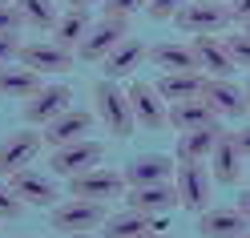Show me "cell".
Listing matches in <instances>:
<instances>
[{"mask_svg":"<svg viewBox=\"0 0 250 238\" xmlns=\"http://www.w3.org/2000/svg\"><path fill=\"white\" fill-rule=\"evenodd\" d=\"M178 162L166 153H142L125 166V182L129 186H158V182H174Z\"/></svg>","mask_w":250,"mask_h":238,"instance_id":"18","label":"cell"},{"mask_svg":"<svg viewBox=\"0 0 250 238\" xmlns=\"http://www.w3.org/2000/svg\"><path fill=\"white\" fill-rule=\"evenodd\" d=\"M21 61L28 69L44 73H69L73 69V49H61L57 41H33V44H21Z\"/></svg>","mask_w":250,"mask_h":238,"instance_id":"16","label":"cell"},{"mask_svg":"<svg viewBox=\"0 0 250 238\" xmlns=\"http://www.w3.org/2000/svg\"><path fill=\"white\" fill-rule=\"evenodd\" d=\"M93 105H97V121L113 137H133L137 117H133V105H129V89H121L117 81L105 77V81H97V89H93Z\"/></svg>","mask_w":250,"mask_h":238,"instance_id":"1","label":"cell"},{"mask_svg":"<svg viewBox=\"0 0 250 238\" xmlns=\"http://www.w3.org/2000/svg\"><path fill=\"white\" fill-rule=\"evenodd\" d=\"M198 230L202 238H238L250 230V218L238 210V206H206V210L198 214Z\"/></svg>","mask_w":250,"mask_h":238,"instance_id":"14","label":"cell"},{"mask_svg":"<svg viewBox=\"0 0 250 238\" xmlns=\"http://www.w3.org/2000/svg\"><path fill=\"white\" fill-rule=\"evenodd\" d=\"M146 57H149V49H146L142 41H137V37H125L117 49L101 61V69H105V77H109V81H125V77H133V69L142 65Z\"/></svg>","mask_w":250,"mask_h":238,"instance_id":"21","label":"cell"},{"mask_svg":"<svg viewBox=\"0 0 250 238\" xmlns=\"http://www.w3.org/2000/svg\"><path fill=\"white\" fill-rule=\"evenodd\" d=\"M182 4L186 0H149V21H174L178 12H182Z\"/></svg>","mask_w":250,"mask_h":238,"instance_id":"31","label":"cell"},{"mask_svg":"<svg viewBox=\"0 0 250 238\" xmlns=\"http://www.w3.org/2000/svg\"><path fill=\"white\" fill-rule=\"evenodd\" d=\"M21 210H24V202L12 194V186H8V178H4V182H0V222L21 218Z\"/></svg>","mask_w":250,"mask_h":238,"instance_id":"30","label":"cell"},{"mask_svg":"<svg viewBox=\"0 0 250 238\" xmlns=\"http://www.w3.org/2000/svg\"><path fill=\"white\" fill-rule=\"evenodd\" d=\"M230 21L250 24V0H230Z\"/></svg>","mask_w":250,"mask_h":238,"instance_id":"35","label":"cell"},{"mask_svg":"<svg viewBox=\"0 0 250 238\" xmlns=\"http://www.w3.org/2000/svg\"><path fill=\"white\" fill-rule=\"evenodd\" d=\"M234 206H238V210L250 218V190H246V194H238V202H234Z\"/></svg>","mask_w":250,"mask_h":238,"instance_id":"37","label":"cell"},{"mask_svg":"<svg viewBox=\"0 0 250 238\" xmlns=\"http://www.w3.org/2000/svg\"><path fill=\"white\" fill-rule=\"evenodd\" d=\"M242 166H246V153L238 150V137L234 133H218L214 141V153H210V173H214V182L218 186H234L242 178Z\"/></svg>","mask_w":250,"mask_h":238,"instance_id":"12","label":"cell"},{"mask_svg":"<svg viewBox=\"0 0 250 238\" xmlns=\"http://www.w3.org/2000/svg\"><path fill=\"white\" fill-rule=\"evenodd\" d=\"M129 105H133V117H137L142 130H149V133L169 130V101L158 93V85L133 81V85H129Z\"/></svg>","mask_w":250,"mask_h":238,"instance_id":"7","label":"cell"},{"mask_svg":"<svg viewBox=\"0 0 250 238\" xmlns=\"http://www.w3.org/2000/svg\"><path fill=\"white\" fill-rule=\"evenodd\" d=\"M218 125L210 130H190V133H178V150H174V162H210L214 153V141H218Z\"/></svg>","mask_w":250,"mask_h":238,"instance_id":"25","label":"cell"},{"mask_svg":"<svg viewBox=\"0 0 250 238\" xmlns=\"http://www.w3.org/2000/svg\"><path fill=\"white\" fill-rule=\"evenodd\" d=\"M0 4H12V0H0Z\"/></svg>","mask_w":250,"mask_h":238,"instance_id":"44","label":"cell"},{"mask_svg":"<svg viewBox=\"0 0 250 238\" xmlns=\"http://www.w3.org/2000/svg\"><path fill=\"white\" fill-rule=\"evenodd\" d=\"M12 4L21 8V17H24V24H33V28H41V33H53V24H57V4L53 0H12Z\"/></svg>","mask_w":250,"mask_h":238,"instance_id":"28","label":"cell"},{"mask_svg":"<svg viewBox=\"0 0 250 238\" xmlns=\"http://www.w3.org/2000/svg\"><path fill=\"white\" fill-rule=\"evenodd\" d=\"M202 97L210 101V109L218 117H242L250 101H246V89H238L230 77H206V93Z\"/></svg>","mask_w":250,"mask_h":238,"instance_id":"17","label":"cell"},{"mask_svg":"<svg viewBox=\"0 0 250 238\" xmlns=\"http://www.w3.org/2000/svg\"><path fill=\"white\" fill-rule=\"evenodd\" d=\"M190 44H194L198 69L206 77H230L234 69H238L234 57H230V49H226V41H222V33H218V37H194Z\"/></svg>","mask_w":250,"mask_h":238,"instance_id":"19","label":"cell"},{"mask_svg":"<svg viewBox=\"0 0 250 238\" xmlns=\"http://www.w3.org/2000/svg\"><path fill=\"white\" fill-rule=\"evenodd\" d=\"M218 4H230V0H218Z\"/></svg>","mask_w":250,"mask_h":238,"instance_id":"43","label":"cell"},{"mask_svg":"<svg viewBox=\"0 0 250 238\" xmlns=\"http://www.w3.org/2000/svg\"><path fill=\"white\" fill-rule=\"evenodd\" d=\"M146 238H169V234H162V230H149V234H146Z\"/></svg>","mask_w":250,"mask_h":238,"instance_id":"39","label":"cell"},{"mask_svg":"<svg viewBox=\"0 0 250 238\" xmlns=\"http://www.w3.org/2000/svg\"><path fill=\"white\" fill-rule=\"evenodd\" d=\"M149 61H153L162 73H202V69H198V57H194V44H178V41L153 44V49H149Z\"/></svg>","mask_w":250,"mask_h":238,"instance_id":"23","label":"cell"},{"mask_svg":"<svg viewBox=\"0 0 250 238\" xmlns=\"http://www.w3.org/2000/svg\"><path fill=\"white\" fill-rule=\"evenodd\" d=\"M174 24L182 33H190V37H218L230 24V4H218V0H186L182 12L174 17Z\"/></svg>","mask_w":250,"mask_h":238,"instance_id":"2","label":"cell"},{"mask_svg":"<svg viewBox=\"0 0 250 238\" xmlns=\"http://www.w3.org/2000/svg\"><path fill=\"white\" fill-rule=\"evenodd\" d=\"M105 202H93V198H65L53 206V230L61 234H85V230H97L105 226Z\"/></svg>","mask_w":250,"mask_h":238,"instance_id":"3","label":"cell"},{"mask_svg":"<svg viewBox=\"0 0 250 238\" xmlns=\"http://www.w3.org/2000/svg\"><path fill=\"white\" fill-rule=\"evenodd\" d=\"M125 202H129L133 210L149 214V218H162V214H169V210H178V190H174V182L129 186V190H125Z\"/></svg>","mask_w":250,"mask_h":238,"instance_id":"15","label":"cell"},{"mask_svg":"<svg viewBox=\"0 0 250 238\" xmlns=\"http://www.w3.org/2000/svg\"><path fill=\"white\" fill-rule=\"evenodd\" d=\"M149 230H153V218L129 206V210L105 218V234H101V238H146Z\"/></svg>","mask_w":250,"mask_h":238,"instance_id":"27","label":"cell"},{"mask_svg":"<svg viewBox=\"0 0 250 238\" xmlns=\"http://www.w3.org/2000/svg\"><path fill=\"white\" fill-rule=\"evenodd\" d=\"M222 41H226V49L234 57V65L250 69V28H246V33H222Z\"/></svg>","mask_w":250,"mask_h":238,"instance_id":"29","label":"cell"},{"mask_svg":"<svg viewBox=\"0 0 250 238\" xmlns=\"http://www.w3.org/2000/svg\"><path fill=\"white\" fill-rule=\"evenodd\" d=\"M125 190H129L125 173L105 170V166H93V170H85V173H77V178H69V194H73V198L113 202V198H125Z\"/></svg>","mask_w":250,"mask_h":238,"instance_id":"6","label":"cell"},{"mask_svg":"<svg viewBox=\"0 0 250 238\" xmlns=\"http://www.w3.org/2000/svg\"><path fill=\"white\" fill-rule=\"evenodd\" d=\"M12 61H21V41L17 37H0V69L12 65Z\"/></svg>","mask_w":250,"mask_h":238,"instance_id":"34","label":"cell"},{"mask_svg":"<svg viewBox=\"0 0 250 238\" xmlns=\"http://www.w3.org/2000/svg\"><path fill=\"white\" fill-rule=\"evenodd\" d=\"M44 150V133H37V125H24V130L8 133L0 141V173H17L24 166H33V157Z\"/></svg>","mask_w":250,"mask_h":238,"instance_id":"9","label":"cell"},{"mask_svg":"<svg viewBox=\"0 0 250 238\" xmlns=\"http://www.w3.org/2000/svg\"><path fill=\"white\" fill-rule=\"evenodd\" d=\"M125 37H129V17H109V12H105V17L93 21V28L85 33L77 57H81V61H97V65H101V61L113 53Z\"/></svg>","mask_w":250,"mask_h":238,"instance_id":"5","label":"cell"},{"mask_svg":"<svg viewBox=\"0 0 250 238\" xmlns=\"http://www.w3.org/2000/svg\"><path fill=\"white\" fill-rule=\"evenodd\" d=\"M101 157H105V146H101V141H93V137L73 141V146L53 150V173H61V178H77V173L101 166Z\"/></svg>","mask_w":250,"mask_h":238,"instance_id":"10","label":"cell"},{"mask_svg":"<svg viewBox=\"0 0 250 238\" xmlns=\"http://www.w3.org/2000/svg\"><path fill=\"white\" fill-rule=\"evenodd\" d=\"M65 238H97V234H89V230H85V234H65Z\"/></svg>","mask_w":250,"mask_h":238,"instance_id":"40","label":"cell"},{"mask_svg":"<svg viewBox=\"0 0 250 238\" xmlns=\"http://www.w3.org/2000/svg\"><path fill=\"white\" fill-rule=\"evenodd\" d=\"M24 24L17 4H0V37H17V28Z\"/></svg>","mask_w":250,"mask_h":238,"instance_id":"32","label":"cell"},{"mask_svg":"<svg viewBox=\"0 0 250 238\" xmlns=\"http://www.w3.org/2000/svg\"><path fill=\"white\" fill-rule=\"evenodd\" d=\"M246 101H250V77H246Z\"/></svg>","mask_w":250,"mask_h":238,"instance_id":"41","label":"cell"},{"mask_svg":"<svg viewBox=\"0 0 250 238\" xmlns=\"http://www.w3.org/2000/svg\"><path fill=\"white\" fill-rule=\"evenodd\" d=\"M149 8V0H105V12L109 17H133V12Z\"/></svg>","mask_w":250,"mask_h":238,"instance_id":"33","label":"cell"},{"mask_svg":"<svg viewBox=\"0 0 250 238\" xmlns=\"http://www.w3.org/2000/svg\"><path fill=\"white\" fill-rule=\"evenodd\" d=\"M234 137H238V150L250 157V125H246V130H238V133H234Z\"/></svg>","mask_w":250,"mask_h":238,"instance_id":"36","label":"cell"},{"mask_svg":"<svg viewBox=\"0 0 250 238\" xmlns=\"http://www.w3.org/2000/svg\"><path fill=\"white\" fill-rule=\"evenodd\" d=\"M89 28H93L89 8H69V12H61L57 24H53V41L61 44V49H81V41H85Z\"/></svg>","mask_w":250,"mask_h":238,"instance_id":"26","label":"cell"},{"mask_svg":"<svg viewBox=\"0 0 250 238\" xmlns=\"http://www.w3.org/2000/svg\"><path fill=\"white\" fill-rule=\"evenodd\" d=\"M93 4H105V0H69V8H93Z\"/></svg>","mask_w":250,"mask_h":238,"instance_id":"38","label":"cell"},{"mask_svg":"<svg viewBox=\"0 0 250 238\" xmlns=\"http://www.w3.org/2000/svg\"><path fill=\"white\" fill-rule=\"evenodd\" d=\"M93 121H97V113H89V109H69V113L44 125V146L61 150V146H73V141H85L93 133Z\"/></svg>","mask_w":250,"mask_h":238,"instance_id":"11","label":"cell"},{"mask_svg":"<svg viewBox=\"0 0 250 238\" xmlns=\"http://www.w3.org/2000/svg\"><path fill=\"white\" fill-rule=\"evenodd\" d=\"M73 109V89L69 85H41L33 97L24 101V121L44 130L49 121H57L61 113H69Z\"/></svg>","mask_w":250,"mask_h":238,"instance_id":"8","label":"cell"},{"mask_svg":"<svg viewBox=\"0 0 250 238\" xmlns=\"http://www.w3.org/2000/svg\"><path fill=\"white\" fill-rule=\"evenodd\" d=\"M210 125H218V113L210 109V101H206V97L174 101V105H169V130L190 133V130H210Z\"/></svg>","mask_w":250,"mask_h":238,"instance_id":"20","label":"cell"},{"mask_svg":"<svg viewBox=\"0 0 250 238\" xmlns=\"http://www.w3.org/2000/svg\"><path fill=\"white\" fill-rule=\"evenodd\" d=\"M41 85H44V81H41V73H37V69H28L24 61H12V65H4V69H0V97L28 101Z\"/></svg>","mask_w":250,"mask_h":238,"instance_id":"22","label":"cell"},{"mask_svg":"<svg viewBox=\"0 0 250 238\" xmlns=\"http://www.w3.org/2000/svg\"><path fill=\"white\" fill-rule=\"evenodd\" d=\"M246 28H250V24H246Z\"/></svg>","mask_w":250,"mask_h":238,"instance_id":"45","label":"cell"},{"mask_svg":"<svg viewBox=\"0 0 250 238\" xmlns=\"http://www.w3.org/2000/svg\"><path fill=\"white\" fill-rule=\"evenodd\" d=\"M238 238H250V230H246V234H238Z\"/></svg>","mask_w":250,"mask_h":238,"instance_id":"42","label":"cell"},{"mask_svg":"<svg viewBox=\"0 0 250 238\" xmlns=\"http://www.w3.org/2000/svg\"><path fill=\"white\" fill-rule=\"evenodd\" d=\"M174 190H178V206L182 210H206L210 206V190H214V173L206 162H178L174 170Z\"/></svg>","mask_w":250,"mask_h":238,"instance_id":"4","label":"cell"},{"mask_svg":"<svg viewBox=\"0 0 250 238\" xmlns=\"http://www.w3.org/2000/svg\"><path fill=\"white\" fill-rule=\"evenodd\" d=\"M158 93L174 105V101H194L206 93V73H162L158 81Z\"/></svg>","mask_w":250,"mask_h":238,"instance_id":"24","label":"cell"},{"mask_svg":"<svg viewBox=\"0 0 250 238\" xmlns=\"http://www.w3.org/2000/svg\"><path fill=\"white\" fill-rule=\"evenodd\" d=\"M8 186H12V194H17L24 206H57V198H61L57 186H53V178H44V173L33 170V166L8 173Z\"/></svg>","mask_w":250,"mask_h":238,"instance_id":"13","label":"cell"}]
</instances>
